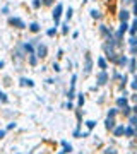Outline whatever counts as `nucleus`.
Here are the masks:
<instances>
[{
  "mask_svg": "<svg viewBox=\"0 0 137 154\" xmlns=\"http://www.w3.org/2000/svg\"><path fill=\"white\" fill-rule=\"evenodd\" d=\"M91 70H93V58L89 53H86L84 55V76L91 74Z\"/></svg>",
  "mask_w": 137,
  "mask_h": 154,
  "instance_id": "3",
  "label": "nucleus"
},
{
  "mask_svg": "<svg viewBox=\"0 0 137 154\" xmlns=\"http://www.w3.org/2000/svg\"><path fill=\"white\" fill-rule=\"evenodd\" d=\"M130 111H132V108H130L129 104H125V106L122 108V113H123L125 116H130Z\"/></svg>",
  "mask_w": 137,
  "mask_h": 154,
  "instance_id": "26",
  "label": "nucleus"
},
{
  "mask_svg": "<svg viewBox=\"0 0 137 154\" xmlns=\"http://www.w3.org/2000/svg\"><path fill=\"white\" fill-rule=\"evenodd\" d=\"M9 24L14 26V28H17V29H24L26 28V22L21 19V17H10L9 19Z\"/></svg>",
  "mask_w": 137,
  "mask_h": 154,
  "instance_id": "6",
  "label": "nucleus"
},
{
  "mask_svg": "<svg viewBox=\"0 0 137 154\" xmlns=\"http://www.w3.org/2000/svg\"><path fill=\"white\" fill-rule=\"evenodd\" d=\"M108 72L106 70H101V72H98V76H96V82H98V86H105L106 82H108Z\"/></svg>",
  "mask_w": 137,
  "mask_h": 154,
  "instance_id": "7",
  "label": "nucleus"
},
{
  "mask_svg": "<svg viewBox=\"0 0 137 154\" xmlns=\"http://www.w3.org/2000/svg\"><path fill=\"white\" fill-rule=\"evenodd\" d=\"M125 104H129V96H127V93H123V96L117 98V106L118 108H123Z\"/></svg>",
  "mask_w": 137,
  "mask_h": 154,
  "instance_id": "10",
  "label": "nucleus"
},
{
  "mask_svg": "<svg viewBox=\"0 0 137 154\" xmlns=\"http://www.w3.org/2000/svg\"><path fill=\"white\" fill-rule=\"evenodd\" d=\"M132 3H134V7H132V14L137 17V0H132Z\"/></svg>",
  "mask_w": 137,
  "mask_h": 154,
  "instance_id": "37",
  "label": "nucleus"
},
{
  "mask_svg": "<svg viewBox=\"0 0 137 154\" xmlns=\"http://www.w3.org/2000/svg\"><path fill=\"white\" fill-rule=\"evenodd\" d=\"M62 146H63V153L65 154H69L70 151H72V146H70L67 140H62Z\"/></svg>",
  "mask_w": 137,
  "mask_h": 154,
  "instance_id": "24",
  "label": "nucleus"
},
{
  "mask_svg": "<svg viewBox=\"0 0 137 154\" xmlns=\"http://www.w3.org/2000/svg\"><path fill=\"white\" fill-rule=\"evenodd\" d=\"M28 57H29V65H31V67H36V65H38V57H36L34 53H33V55H28Z\"/></svg>",
  "mask_w": 137,
  "mask_h": 154,
  "instance_id": "22",
  "label": "nucleus"
},
{
  "mask_svg": "<svg viewBox=\"0 0 137 154\" xmlns=\"http://www.w3.org/2000/svg\"><path fill=\"white\" fill-rule=\"evenodd\" d=\"M12 129H16V123H14V122H12V123H9V125H7V130H12Z\"/></svg>",
  "mask_w": 137,
  "mask_h": 154,
  "instance_id": "43",
  "label": "nucleus"
},
{
  "mask_svg": "<svg viewBox=\"0 0 137 154\" xmlns=\"http://www.w3.org/2000/svg\"><path fill=\"white\" fill-rule=\"evenodd\" d=\"M103 154H117V151H115V147H106Z\"/></svg>",
  "mask_w": 137,
  "mask_h": 154,
  "instance_id": "35",
  "label": "nucleus"
},
{
  "mask_svg": "<svg viewBox=\"0 0 137 154\" xmlns=\"http://www.w3.org/2000/svg\"><path fill=\"white\" fill-rule=\"evenodd\" d=\"M129 52H130V55H132V57H137V46H130V50H129Z\"/></svg>",
  "mask_w": 137,
  "mask_h": 154,
  "instance_id": "38",
  "label": "nucleus"
},
{
  "mask_svg": "<svg viewBox=\"0 0 137 154\" xmlns=\"http://www.w3.org/2000/svg\"><path fill=\"white\" fill-rule=\"evenodd\" d=\"M28 28H29V31H31V33H39V29H41L38 22H31V24H29Z\"/></svg>",
  "mask_w": 137,
  "mask_h": 154,
  "instance_id": "21",
  "label": "nucleus"
},
{
  "mask_svg": "<svg viewBox=\"0 0 137 154\" xmlns=\"http://www.w3.org/2000/svg\"><path fill=\"white\" fill-rule=\"evenodd\" d=\"M129 122H130V125H132V127H137V113H136V115H130Z\"/></svg>",
  "mask_w": 137,
  "mask_h": 154,
  "instance_id": "28",
  "label": "nucleus"
},
{
  "mask_svg": "<svg viewBox=\"0 0 137 154\" xmlns=\"http://www.w3.org/2000/svg\"><path fill=\"white\" fill-rule=\"evenodd\" d=\"M76 84H77V76L74 74L72 76V79H70V89H69V101H72L74 98H76Z\"/></svg>",
  "mask_w": 137,
  "mask_h": 154,
  "instance_id": "5",
  "label": "nucleus"
},
{
  "mask_svg": "<svg viewBox=\"0 0 137 154\" xmlns=\"http://www.w3.org/2000/svg\"><path fill=\"white\" fill-rule=\"evenodd\" d=\"M72 14H74V9H72V7H69V9L65 10V19H67V22L72 19Z\"/></svg>",
  "mask_w": 137,
  "mask_h": 154,
  "instance_id": "25",
  "label": "nucleus"
},
{
  "mask_svg": "<svg viewBox=\"0 0 137 154\" xmlns=\"http://www.w3.org/2000/svg\"><path fill=\"white\" fill-rule=\"evenodd\" d=\"M19 84L22 86V87H26V86H28V87H33V86H34V82H33L31 79H28V77H21Z\"/></svg>",
  "mask_w": 137,
  "mask_h": 154,
  "instance_id": "11",
  "label": "nucleus"
},
{
  "mask_svg": "<svg viewBox=\"0 0 137 154\" xmlns=\"http://www.w3.org/2000/svg\"><path fill=\"white\" fill-rule=\"evenodd\" d=\"M129 33H130L132 36H136V33H137V17L132 21V24L129 26Z\"/></svg>",
  "mask_w": 137,
  "mask_h": 154,
  "instance_id": "19",
  "label": "nucleus"
},
{
  "mask_svg": "<svg viewBox=\"0 0 137 154\" xmlns=\"http://www.w3.org/2000/svg\"><path fill=\"white\" fill-rule=\"evenodd\" d=\"M103 2H108V0H103Z\"/></svg>",
  "mask_w": 137,
  "mask_h": 154,
  "instance_id": "50",
  "label": "nucleus"
},
{
  "mask_svg": "<svg viewBox=\"0 0 137 154\" xmlns=\"http://www.w3.org/2000/svg\"><path fill=\"white\" fill-rule=\"evenodd\" d=\"M105 127H106V130H113V129H115V118L108 116L106 122H105Z\"/></svg>",
  "mask_w": 137,
  "mask_h": 154,
  "instance_id": "14",
  "label": "nucleus"
},
{
  "mask_svg": "<svg viewBox=\"0 0 137 154\" xmlns=\"http://www.w3.org/2000/svg\"><path fill=\"white\" fill-rule=\"evenodd\" d=\"M72 38H74V39L79 38V31H74V33H72Z\"/></svg>",
  "mask_w": 137,
  "mask_h": 154,
  "instance_id": "45",
  "label": "nucleus"
},
{
  "mask_svg": "<svg viewBox=\"0 0 137 154\" xmlns=\"http://www.w3.org/2000/svg\"><path fill=\"white\" fill-rule=\"evenodd\" d=\"M117 65H120V67H125L127 63H129V58L125 57V55H118V58H117V62H115Z\"/></svg>",
  "mask_w": 137,
  "mask_h": 154,
  "instance_id": "16",
  "label": "nucleus"
},
{
  "mask_svg": "<svg viewBox=\"0 0 137 154\" xmlns=\"http://www.w3.org/2000/svg\"><path fill=\"white\" fill-rule=\"evenodd\" d=\"M77 96H79V99H77V106H82V104H84V94L81 93V94H77Z\"/></svg>",
  "mask_w": 137,
  "mask_h": 154,
  "instance_id": "34",
  "label": "nucleus"
},
{
  "mask_svg": "<svg viewBox=\"0 0 137 154\" xmlns=\"http://www.w3.org/2000/svg\"><path fill=\"white\" fill-rule=\"evenodd\" d=\"M112 132H113V135H115V137H120V135L125 134V127H123V125H118V127H115Z\"/></svg>",
  "mask_w": 137,
  "mask_h": 154,
  "instance_id": "17",
  "label": "nucleus"
},
{
  "mask_svg": "<svg viewBox=\"0 0 137 154\" xmlns=\"http://www.w3.org/2000/svg\"><path fill=\"white\" fill-rule=\"evenodd\" d=\"M103 50H105V55H106V58L110 60V62H117V58H118V53L115 52V46H112V45H108V43H105L103 45Z\"/></svg>",
  "mask_w": 137,
  "mask_h": 154,
  "instance_id": "1",
  "label": "nucleus"
},
{
  "mask_svg": "<svg viewBox=\"0 0 137 154\" xmlns=\"http://www.w3.org/2000/svg\"><path fill=\"white\" fill-rule=\"evenodd\" d=\"M86 127H87V130H93V129L96 127V122H94V120H87V122H86Z\"/></svg>",
  "mask_w": 137,
  "mask_h": 154,
  "instance_id": "27",
  "label": "nucleus"
},
{
  "mask_svg": "<svg viewBox=\"0 0 137 154\" xmlns=\"http://www.w3.org/2000/svg\"><path fill=\"white\" fill-rule=\"evenodd\" d=\"M63 14V5L62 3H57L53 12H52V17H53V22H55V28H60V17Z\"/></svg>",
  "mask_w": 137,
  "mask_h": 154,
  "instance_id": "2",
  "label": "nucleus"
},
{
  "mask_svg": "<svg viewBox=\"0 0 137 154\" xmlns=\"http://www.w3.org/2000/svg\"><path fill=\"white\" fill-rule=\"evenodd\" d=\"M74 108V104H72V101H67V110H72Z\"/></svg>",
  "mask_w": 137,
  "mask_h": 154,
  "instance_id": "44",
  "label": "nucleus"
},
{
  "mask_svg": "<svg viewBox=\"0 0 137 154\" xmlns=\"http://www.w3.org/2000/svg\"><path fill=\"white\" fill-rule=\"evenodd\" d=\"M120 34H125L127 31H129V22H120V26H118V29H117Z\"/></svg>",
  "mask_w": 137,
  "mask_h": 154,
  "instance_id": "18",
  "label": "nucleus"
},
{
  "mask_svg": "<svg viewBox=\"0 0 137 154\" xmlns=\"http://www.w3.org/2000/svg\"><path fill=\"white\" fill-rule=\"evenodd\" d=\"M125 135L127 137H134L136 135V127H125Z\"/></svg>",
  "mask_w": 137,
  "mask_h": 154,
  "instance_id": "23",
  "label": "nucleus"
},
{
  "mask_svg": "<svg viewBox=\"0 0 137 154\" xmlns=\"http://www.w3.org/2000/svg\"><path fill=\"white\" fill-rule=\"evenodd\" d=\"M46 53H48L46 45H45V43H38V45H36V52H34V55H36L38 58H45L46 57Z\"/></svg>",
  "mask_w": 137,
  "mask_h": 154,
  "instance_id": "4",
  "label": "nucleus"
},
{
  "mask_svg": "<svg viewBox=\"0 0 137 154\" xmlns=\"http://www.w3.org/2000/svg\"><path fill=\"white\" fill-rule=\"evenodd\" d=\"M130 87L137 91V74H134V79H132V82H130Z\"/></svg>",
  "mask_w": 137,
  "mask_h": 154,
  "instance_id": "29",
  "label": "nucleus"
},
{
  "mask_svg": "<svg viewBox=\"0 0 137 154\" xmlns=\"http://www.w3.org/2000/svg\"><path fill=\"white\" fill-rule=\"evenodd\" d=\"M53 2H55V0H41L43 5H53Z\"/></svg>",
  "mask_w": 137,
  "mask_h": 154,
  "instance_id": "41",
  "label": "nucleus"
},
{
  "mask_svg": "<svg viewBox=\"0 0 137 154\" xmlns=\"http://www.w3.org/2000/svg\"><path fill=\"white\" fill-rule=\"evenodd\" d=\"M55 34H57V28H55V26L46 31V36H55Z\"/></svg>",
  "mask_w": 137,
  "mask_h": 154,
  "instance_id": "30",
  "label": "nucleus"
},
{
  "mask_svg": "<svg viewBox=\"0 0 137 154\" xmlns=\"http://www.w3.org/2000/svg\"><path fill=\"white\" fill-rule=\"evenodd\" d=\"M129 45L130 46H137V36H132V38L129 39Z\"/></svg>",
  "mask_w": 137,
  "mask_h": 154,
  "instance_id": "36",
  "label": "nucleus"
},
{
  "mask_svg": "<svg viewBox=\"0 0 137 154\" xmlns=\"http://www.w3.org/2000/svg\"><path fill=\"white\" fill-rule=\"evenodd\" d=\"M89 14H91V17H93V19H101V17H103V16H101V12H99L98 9H91V10H89Z\"/></svg>",
  "mask_w": 137,
  "mask_h": 154,
  "instance_id": "20",
  "label": "nucleus"
},
{
  "mask_svg": "<svg viewBox=\"0 0 137 154\" xmlns=\"http://www.w3.org/2000/svg\"><path fill=\"white\" fill-rule=\"evenodd\" d=\"M60 28H62V33H63V34H67V33H69V22H65V24H62Z\"/></svg>",
  "mask_w": 137,
  "mask_h": 154,
  "instance_id": "33",
  "label": "nucleus"
},
{
  "mask_svg": "<svg viewBox=\"0 0 137 154\" xmlns=\"http://www.w3.org/2000/svg\"><path fill=\"white\" fill-rule=\"evenodd\" d=\"M96 63H98V67L101 69V70H106V69H108V62H106V58L105 57H98Z\"/></svg>",
  "mask_w": 137,
  "mask_h": 154,
  "instance_id": "12",
  "label": "nucleus"
},
{
  "mask_svg": "<svg viewBox=\"0 0 137 154\" xmlns=\"http://www.w3.org/2000/svg\"><path fill=\"white\" fill-rule=\"evenodd\" d=\"M31 7H33V9H39V7H41V0H33V2H31Z\"/></svg>",
  "mask_w": 137,
  "mask_h": 154,
  "instance_id": "31",
  "label": "nucleus"
},
{
  "mask_svg": "<svg viewBox=\"0 0 137 154\" xmlns=\"http://www.w3.org/2000/svg\"><path fill=\"white\" fill-rule=\"evenodd\" d=\"M129 70L132 72V74H136V70H137V62H136V57H132L130 60H129Z\"/></svg>",
  "mask_w": 137,
  "mask_h": 154,
  "instance_id": "15",
  "label": "nucleus"
},
{
  "mask_svg": "<svg viewBox=\"0 0 137 154\" xmlns=\"http://www.w3.org/2000/svg\"><path fill=\"white\" fill-rule=\"evenodd\" d=\"M115 115H117V108H113V110H110V111H108V116L115 118Z\"/></svg>",
  "mask_w": 137,
  "mask_h": 154,
  "instance_id": "40",
  "label": "nucleus"
},
{
  "mask_svg": "<svg viewBox=\"0 0 137 154\" xmlns=\"http://www.w3.org/2000/svg\"><path fill=\"white\" fill-rule=\"evenodd\" d=\"M21 46H22V50L26 52V55H33V53L36 52V48H34V45H33V41H28V43H22Z\"/></svg>",
  "mask_w": 137,
  "mask_h": 154,
  "instance_id": "8",
  "label": "nucleus"
},
{
  "mask_svg": "<svg viewBox=\"0 0 137 154\" xmlns=\"http://www.w3.org/2000/svg\"><path fill=\"white\" fill-rule=\"evenodd\" d=\"M59 154H65V153H63V151H62V153H59Z\"/></svg>",
  "mask_w": 137,
  "mask_h": 154,
  "instance_id": "49",
  "label": "nucleus"
},
{
  "mask_svg": "<svg viewBox=\"0 0 137 154\" xmlns=\"http://www.w3.org/2000/svg\"><path fill=\"white\" fill-rule=\"evenodd\" d=\"M99 33H101V34H103L105 38H108L110 34H113V31H112L110 28H106L105 24H101V26H99Z\"/></svg>",
  "mask_w": 137,
  "mask_h": 154,
  "instance_id": "13",
  "label": "nucleus"
},
{
  "mask_svg": "<svg viewBox=\"0 0 137 154\" xmlns=\"http://www.w3.org/2000/svg\"><path fill=\"white\" fill-rule=\"evenodd\" d=\"M132 110H134V113H137V104L134 106V108H132Z\"/></svg>",
  "mask_w": 137,
  "mask_h": 154,
  "instance_id": "48",
  "label": "nucleus"
},
{
  "mask_svg": "<svg viewBox=\"0 0 137 154\" xmlns=\"http://www.w3.org/2000/svg\"><path fill=\"white\" fill-rule=\"evenodd\" d=\"M129 19H130V12L125 10V9H122V10L118 12V21H120V22H129Z\"/></svg>",
  "mask_w": 137,
  "mask_h": 154,
  "instance_id": "9",
  "label": "nucleus"
},
{
  "mask_svg": "<svg viewBox=\"0 0 137 154\" xmlns=\"http://www.w3.org/2000/svg\"><path fill=\"white\" fill-rule=\"evenodd\" d=\"M0 12H2V14H9V5L2 7V9H0Z\"/></svg>",
  "mask_w": 137,
  "mask_h": 154,
  "instance_id": "42",
  "label": "nucleus"
},
{
  "mask_svg": "<svg viewBox=\"0 0 137 154\" xmlns=\"http://www.w3.org/2000/svg\"><path fill=\"white\" fill-rule=\"evenodd\" d=\"M3 65H5V63H3V62L0 60V69H3Z\"/></svg>",
  "mask_w": 137,
  "mask_h": 154,
  "instance_id": "47",
  "label": "nucleus"
},
{
  "mask_svg": "<svg viewBox=\"0 0 137 154\" xmlns=\"http://www.w3.org/2000/svg\"><path fill=\"white\" fill-rule=\"evenodd\" d=\"M0 101H2V103H9V98L5 96L3 91H0Z\"/></svg>",
  "mask_w": 137,
  "mask_h": 154,
  "instance_id": "32",
  "label": "nucleus"
},
{
  "mask_svg": "<svg viewBox=\"0 0 137 154\" xmlns=\"http://www.w3.org/2000/svg\"><path fill=\"white\" fill-rule=\"evenodd\" d=\"M52 69H53L55 72H60V70H62V69H60V65H59V63H57V62H53V65H52Z\"/></svg>",
  "mask_w": 137,
  "mask_h": 154,
  "instance_id": "39",
  "label": "nucleus"
},
{
  "mask_svg": "<svg viewBox=\"0 0 137 154\" xmlns=\"http://www.w3.org/2000/svg\"><path fill=\"white\" fill-rule=\"evenodd\" d=\"M3 135H5V130H0V139H3Z\"/></svg>",
  "mask_w": 137,
  "mask_h": 154,
  "instance_id": "46",
  "label": "nucleus"
}]
</instances>
